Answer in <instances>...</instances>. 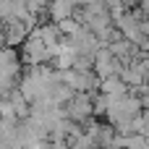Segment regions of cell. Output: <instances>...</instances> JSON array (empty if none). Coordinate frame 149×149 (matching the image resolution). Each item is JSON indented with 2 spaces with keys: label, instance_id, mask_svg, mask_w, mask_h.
I'll list each match as a JSON object with an SVG mask.
<instances>
[{
  "label": "cell",
  "instance_id": "1",
  "mask_svg": "<svg viewBox=\"0 0 149 149\" xmlns=\"http://www.w3.org/2000/svg\"><path fill=\"white\" fill-rule=\"evenodd\" d=\"M76 0H50V16H52V21L58 24V21H63V18H71V16H76Z\"/></svg>",
  "mask_w": 149,
  "mask_h": 149
}]
</instances>
